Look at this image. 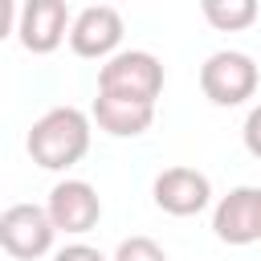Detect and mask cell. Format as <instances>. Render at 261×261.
Wrapping results in <instances>:
<instances>
[{"instance_id":"obj_1","label":"cell","mask_w":261,"mask_h":261,"mask_svg":"<svg viewBox=\"0 0 261 261\" xmlns=\"http://www.w3.org/2000/svg\"><path fill=\"white\" fill-rule=\"evenodd\" d=\"M86 151H90V114L77 106H53L29 130V155L45 171H65Z\"/></svg>"},{"instance_id":"obj_5","label":"cell","mask_w":261,"mask_h":261,"mask_svg":"<svg viewBox=\"0 0 261 261\" xmlns=\"http://www.w3.org/2000/svg\"><path fill=\"white\" fill-rule=\"evenodd\" d=\"M212 232L224 245L261 241V188H232L212 208Z\"/></svg>"},{"instance_id":"obj_10","label":"cell","mask_w":261,"mask_h":261,"mask_svg":"<svg viewBox=\"0 0 261 261\" xmlns=\"http://www.w3.org/2000/svg\"><path fill=\"white\" fill-rule=\"evenodd\" d=\"M94 122L98 130L114 135V139H135L155 122V102H135V98H114V94H98L94 98Z\"/></svg>"},{"instance_id":"obj_12","label":"cell","mask_w":261,"mask_h":261,"mask_svg":"<svg viewBox=\"0 0 261 261\" xmlns=\"http://www.w3.org/2000/svg\"><path fill=\"white\" fill-rule=\"evenodd\" d=\"M114 261H167L163 245L151 241V237H126L118 249H114Z\"/></svg>"},{"instance_id":"obj_11","label":"cell","mask_w":261,"mask_h":261,"mask_svg":"<svg viewBox=\"0 0 261 261\" xmlns=\"http://www.w3.org/2000/svg\"><path fill=\"white\" fill-rule=\"evenodd\" d=\"M204 20L220 33H237V29H249L257 20V0H204L200 4Z\"/></svg>"},{"instance_id":"obj_4","label":"cell","mask_w":261,"mask_h":261,"mask_svg":"<svg viewBox=\"0 0 261 261\" xmlns=\"http://www.w3.org/2000/svg\"><path fill=\"white\" fill-rule=\"evenodd\" d=\"M57 224L41 204H8L0 212V245L16 261H37L53 249Z\"/></svg>"},{"instance_id":"obj_6","label":"cell","mask_w":261,"mask_h":261,"mask_svg":"<svg viewBox=\"0 0 261 261\" xmlns=\"http://www.w3.org/2000/svg\"><path fill=\"white\" fill-rule=\"evenodd\" d=\"M69 29H73V20H69L65 0H29V4H20L16 37L29 53H53L69 37Z\"/></svg>"},{"instance_id":"obj_14","label":"cell","mask_w":261,"mask_h":261,"mask_svg":"<svg viewBox=\"0 0 261 261\" xmlns=\"http://www.w3.org/2000/svg\"><path fill=\"white\" fill-rule=\"evenodd\" d=\"M53 261H106V257H102L94 245H82V241H77V245L57 249V253H53Z\"/></svg>"},{"instance_id":"obj_9","label":"cell","mask_w":261,"mask_h":261,"mask_svg":"<svg viewBox=\"0 0 261 261\" xmlns=\"http://www.w3.org/2000/svg\"><path fill=\"white\" fill-rule=\"evenodd\" d=\"M45 208H49L57 232H73V237L90 232L102 220V200H98L94 184H86V179H61V184H53Z\"/></svg>"},{"instance_id":"obj_8","label":"cell","mask_w":261,"mask_h":261,"mask_svg":"<svg viewBox=\"0 0 261 261\" xmlns=\"http://www.w3.org/2000/svg\"><path fill=\"white\" fill-rule=\"evenodd\" d=\"M151 196L167 216H196L212 204V184L196 167H167V171L155 175Z\"/></svg>"},{"instance_id":"obj_13","label":"cell","mask_w":261,"mask_h":261,"mask_svg":"<svg viewBox=\"0 0 261 261\" xmlns=\"http://www.w3.org/2000/svg\"><path fill=\"white\" fill-rule=\"evenodd\" d=\"M241 139H245V151L253 159H261V102L245 114V126H241Z\"/></svg>"},{"instance_id":"obj_3","label":"cell","mask_w":261,"mask_h":261,"mask_svg":"<svg viewBox=\"0 0 261 261\" xmlns=\"http://www.w3.org/2000/svg\"><path fill=\"white\" fill-rule=\"evenodd\" d=\"M257 86H261V69L241 49H216L200 65V90L212 106H241L257 94Z\"/></svg>"},{"instance_id":"obj_7","label":"cell","mask_w":261,"mask_h":261,"mask_svg":"<svg viewBox=\"0 0 261 261\" xmlns=\"http://www.w3.org/2000/svg\"><path fill=\"white\" fill-rule=\"evenodd\" d=\"M122 41V12L114 4H90L73 16V29H69V49L77 57H114Z\"/></svg>"},{"instance_id":"obj_2","label":"cell","mask_w":261,"mask_h":261,"mask_svg":"<svg viewBox=\"0 0 261 261\" xmlns=\"http://www.w3.org/2000/svg\"><path fill=\"white\" fill-rule=\"evenodd\" d=\"M159 90H163V61L147 49H122L98 69V94L155 102Z\"/></svg>"}]
</instances>
